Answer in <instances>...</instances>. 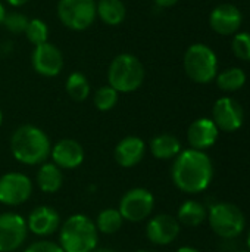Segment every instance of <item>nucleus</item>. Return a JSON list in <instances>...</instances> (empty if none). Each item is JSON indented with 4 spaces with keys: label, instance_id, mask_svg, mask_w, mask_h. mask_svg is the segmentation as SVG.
Returning a JSON list of instances; mask_svg holds the SVG:
<instances>
[{
    "label": "nucleus",
    "instance_id": "obj_29",
    "mask_svg": "<svg viewBox=\"0 0 250 252\" xmlns=\"http://www.w3.org/2000/svg\"><path fill=\"white\" fill-rule=\"evenodd\" d=\"M28 22H29V19L24 13H19V12L6 13L4 19H3V25L12 34H24L25 30H27Z\"/></svg>",
    "mask_w": 250,
    "mask_h": 252
},
{
    "label": "nucleus",
    "instance_id": "obj_12",
    "mask_svg": "<svg viewBox=\"0 0 250 252\" xmlns=\"http://www.w3.org/2000/svg\"><path fill=\"white\" fill-rule=\"evenodd\" d=\"M31 65L34 71L43 77H56L63 68V55L57 46L46 41L34 47Z\"/></svg>",
    "mask_w": 250,
    "mask_h": 252
},
{
    "label": "nucleus",
    "instance_id": "obj_9",
    "mask_svg": "<svg viewBox=\"0 0 250 252\" xmlns=\"http://www.w3.org/2000/svg\"><path fill=\"white\" fill-rule=\"evenodd\" d=\"M32 195V182L28 176L10 171L0 176V204L18 207L27 202Z\"/></svg>",
    "mask_w": 250,
    "mask_h": 252
},
{
    "label": "nucleus",
    "instance_id": "obj_5",
    "mask_svg": "<svg viewBox=\"0 0 250 252\" xmlns=\"http://www.w3.org/2000/svg\"><path fill=\"white\" fill-rule=\"evenodd\" d=\"M187 77L197 84H208L218 74L217 53L205 43H194L187 47L183 59Z\"/></svg>",
    "mask_w": 250,
    "mask_h": 252
},
{
    "label": "nucleus",
    "instance_id": "obj_17",
    "mask_svg": "<svg viewBox=\"0 0 250 252\" xmlns=\"http://www.w3.org/2000/svg\"><path fill=\"white\" fill-rule=\"evenodd\" d=\"M59 226H60V216L55 208L49 205L35 207L27 219L28 230L41 238L53 235L59 229Z\"/></svg>",
    "mask_w": 250,
    "mask_h": 252
},
{
    "label": "nucleus",
    "instance_id": "obj_30",
    "mask_svg": "<svg viewBox=\"0 0 250 252\" xmlns=\"http://www.w3.org/2000/svg\"><path fill=\"white\" fill-rule=\"evenodd\" d=\"M24 252H65L59 244L50 242V241H37L25 248Z\"/></svg>",
    "mask_w": 250,
    "mask_h": 252
},
{
    "label": "nucleus",
    "instance_id": "obj_35",
    "mask_svg": "<svg viewBox=\"0 0 250 252\" xmlns=\"http://www.w3.org/2000/svg\"><path fill=\"white\" fill-rule=\"evenodd\" d=\"M93 252H116L115 250H111V248H102V250H97V251Z\"/></svg>",
    "mask_w": 250,
    "mask_h": 252
},
{
    "label": "nucleus",
    "instance_id": "obj_33",
    "mask_svg": "<svg viewBox=\"0 0 250 252\" xmlns=\"http://www.w3.org/2000/svg\"><path fill=\"white\" fill-rule=\"evenodd\" d=\"M177 252H200L199 250H196V248H193V247H181V248H178Z\"/></svg>",
    "mask_w": 250,
    "mask_h": 252
},
{
    "label": "nucleus",
    "instance_id": "obj_31",
    "mask_svg": "<svg viewBox=\"0 0 250 252\" xmlns=\"http://www.w3.org/2000/svg\"><path fill=\"white\" fill-rule=\"evenodd\" d=\"M158 6H161V7H171V6H174V4H177L180 0H153Z\"/></svg>",
    "mask_w": 250,
    "mask_h": 252
},
{
    "label": "nucleus",
    "instance_id": "obj_1",
    "mask_svg": "<svg viewBox=\"0 0 250 252\" xmlns=\"http://www.w3.org/2000/svg\"><path fill=\"white\" fill-rule=\"evenodd\" d=\"M171 179L175 188L184 193H202L212 183L214 164L206 152L192 148L184 149L174 158Z\"/></svg>",
    "mask_w": 250,
    "mask_h": 252
},
{
    "label": "nucleus",
    "instance_id": "obj_19",
    "mask_svg": "<svg viewBox=\"0 0 250 252\" xmlns=\"http://www.w3.org/2000/svg\"><path fill=\"white\" fill-rule=\"evenodd\" d=\"M150 152L156 159L161 161H168L174 159L180 152H181V142L178 137L169 133L159 134L150 140Z\"/></svg>",
    "mask_w": 250,
    "mask_h": 252
},
{
    "label": "nucleus",
    "instance_id": "obj_34",
    "mask_svg": "<svg viewBox=\"0 0 250 252\" xmlns=\"http://www.w3.org/2000/svg\"><path fill=\"white\" fill-rule=\"evenodd\" d=\"M4 15H6V9L3 6V3L0 1V25L3 24V19H4Z\"/></svg>",
    "mask_w": 250,
    "mask_h": 252
},
{
    "label": "nucleus",
    "instance_id": "obj_15",
    "mask_svg": "<svg viewBox=\"0 0 250 252\" xmlns=\"http://www.w3.org/2000/svg\"><path fill=\"white\" fill-rule=\"evenodd\" d=\"M220 136V130L212 121V118H197L187 130V142L192 149L206 151L212 148Z\"/></svg>",
    "mask_w": 250,
    "mask_h": 252
},
{
    "label": "nucleus",
    "instance_id": "obj_37",
    "mask_svg": "<svg viewBox=\"0 0 250 252\" xmlns=\"http://www.w3.org/2000/svg\"><path fill=\"white\" fill-rule=\"evenodd\" d=\"M3 124V112H1V109H0V126Z\"/></svg>",
    "mask_w": 250,
    "mask_h": 252
},
{
    "label": "nucleus",
    "instance_id": "obj_32",
    "mask_svg": "<svg viewBox=\"0 0 250 252\" xmlns=\"http://www.w3.org/2000/svg\"><path fill=\"white\" fill-rule=\"evenodd\" d=\"M6 1L13 7H19V6H24L25 3H28L29 0H6Z\"/></svg>",
    "mask_w": 250,
    "mask_h": 252
},
{
    "label": "nucleus",
    "instance_id": "obj_24",
    "mask_svg": "<svg viewBox=\"0 0 250 252\" xmlns=\"http://www.w3.org/2000/svg\"><path fill=\"white\" fill-rule=\"evenodd\" d=\"M94 223H96L97 232L105 233V235H113L121 230V227L124 224V219L118 210L106 208L99 213Z\"/></svg>",
    "mask_w": 250,
    "mask_h": 252
},
{
    "label": "nucleus",
    "instance_id": "obj_14",
    "mask_svg": "<svg viewBox=\"0 0 250 252\" xmlns=\"http://www.w3.org/2000/svg\"><path fill=\"white\" fill-rule=\"evenodd\" d=\"M242 22L243 15L240 9L231 3L218 4L209 15V25L220 35H231L239 32Z\"/></svg>",
    "mask_w": 250,
    "mask_h": 252
},
{
    "label": "nucleus",
    "instance_id": "obj_38",
    "mask_svg": "<svg viewBox=\"0 0 250 252\" xmlns=\"http://www.w3.org/2000/svg\"><path fill=\"white\" fill-rule=\"evenodd\" d=\"M136 252H155V251H149V250H140V251H136Z\"/></svg>",
    "mask_w": 250,
    "mask_h": 252
},
{
    "label": "nucleus",
    "instance_id": "obj_6",
    "mask_svg": "<svg viewBox=\"0 0 250 252\" xmlns=\"http://www.w3.org/2000/svg\"><path fill=\"white\" fill-rule=\"evenodd\" d=\"M206 220L212 232L221 239H237L246 227L243 211L231 202H217L211 205Z\"/></svg>",
    "mask_w": 250,
    "mask_h": 252
},
{
    "label": "nucleus",
    "instance_id": "obj_3",
    "mask_svg": "<svg viewBox=\"0 0 250 252\" xmlns=\"http://www.w3.org/2000/svg\"><path fill=\"white\" fill-rule=\"evenodd\" d=\"M97 242L96 223L84 214H74L60 226L59 245L65 252H93L96 251Z\"/></svg>",
    "mask_w": 250,
    "mask_h": 252
},
{
    "label": "nucleus",
    "instance_id": "obj_39",
    "mask_svg": "<svg viewBox=\"0 0 250 252\" xmlns=\"http://www.w3.org/2000/svg\"><path fill=\"white\" fill-rule=\"evenodd\" d=\"M236 252H249V251H236Z\"/></svg>",
    "mask_w": 250,
    "mask_h": 252
},
{
    "label": "nucleus",
    "instance_id": "obj_28",
    "mask_svg": "<svg viewBox=\"0 0 250 252\" xmlns=\"http://www.w3.org/2000/svg\"><path fill=\"white\" fill-rule=\"evenodd\" d=\"M231 50L234 56L243 62H250V32L240 31L236 32L231 40Z\"/></svg>",
    "mask_w": 250,
    "mask_h": 252
},
{
    "label": "nucleus",
    "instance_id": "obj_13",
    "mask_svg": "<svg viewBox=\"0 0 250 252\" xmlns=\"http://www.w3.org/2000/svg\"><path fill=\"white\" fill-rule=\"evenodd\" d=\"M181 230V224L178 220L169 214H158L147 221L146 236L147 239L159 247H165L172 244Z\"/></svg>",
    "mask_w": 250,
    "mask_h": 252
},
{
    "label": "nucleus",
    "instance_id": "obj_22",
    "mask_svg": "<svg viewBox=\"0 0 250 252\" xmlns=\"http://www.w3.org/2000/svg\"><path fill=\"white\" fill-rule=\"evenodd\" d=\"M96 13L106 25H119L124 22L127 9L121 0H99L96 4Z\"/></svg>",
    "mask_w": 250,
    "mask_h": 252
},
{
    "label": "nucleus",
    "instance_id": "obj_26",
    "mask_svg": "<svg viewBox=\"0 0 250 252\" xmlns=\"http://www.w3.org/2000/svg\"><path fill=\"white\" fill-rule=\"evenodd\" d=\"M118 99H119V93L113 87L103 86L94 94V106L102 112H108L116 106Z\"/></svg>",
    "mask_w": 250,
    "mask_h": 252
},
{
    "label": "nucleus",
    "instance_id": "obj_16",
    "mask_svg": "<svg viewBox=\"0 0 250 252\" xmlns=\"http://www.w3.org/2000/svg\"><path fill=\"white\" fill-rule=\"evenodd\" d=\"M50 157L60 170H74L83 164L84 149L74 139H62L52 146Z\"/></svg>",
    "mask_w": 250,
    "mask_h": 252
},
{
    "label": "nucleus",
    "instance_id": "obj_4",
    "mask_svg": "<svg viewBox=\"0 0 250 252\" xmlns=\"http://www.w3.org/2000/svg\"><path fill=\"white\" fill-rule=\"evenodd\" d=\"M144 66L141 61L131 53L115 56L108 69L109 86L118 93H131L140 89L144 81Z\"/></svg>",
    "mask_w": 250,
    "mask_h": 252
},
{
    "label": "nucleus",
    "instance_id": "obj_8",
    "mask_svg": "<svg viewBox=\"0 0 250 252\" xmlns=\"http://www.w3.org/2000/svg\"><path fill=\"white\" fill-rule=\"evenodd\" d=\"M155 210V196L144 188H134L124 193L118 211L124 221L140 223L147 220Z\"/></svg>",
    "mask_w": 250,
    "mask_h": 252
},
{
    "label": "nucleus",
    "instance_id": "obj_27",
    "mask_svg": "<svg viewBox=\"0 0 250 252\" xmlns=\"http://www.w3.org/2000/svg\"><path fill=\"white\" fill-rule=\"evenodd\" d=\"M25 35L31 44L40 46V44L46 43L49 38V27L46 25V22L43 19H38V18L29 19L27 30H25Z\"/></svg>",
    "mask_w": 250,
    "mask_h": 252
},
{
    "label": "nucleus",
    "instance_id": "obj_25",
    "mask_svg": "<svg viewBox=\"0 0 250 252\" xmlns=\"http://www.w3.org/2000/svg\"><path fill=\"white\" fill-rule=\"evenodd\" d=\"M68 96L75 102H83L90 94V83L83 72H72L65 84Z\"/></svg>",
    "mask_w": 250,
    "mask_h": 252
},
{
    "label": "nucleus",
    "instance_id": "obj_18",
    "mask_svg": "<svg viewBox=\"0 0 250 252\" xmlns=\"http://www.w3.org/2000/svg\"><path fill=\"white\" fill-rule=\"evenodd\" d=\"M146 155V143L137 136H127L118 142L113 151V157L118 165L124 168L136 167Z\"/></svg>",
    "mask_w": 250,
    "mask_h": 252
},
{
    "label": "nucleus",
    "instance_id": "obj_20",
    "mask_svg": "<svg viewBox=\"0 0 250 252\" xmlns=\"http://www.w3.org/2000/svg\"><path fill=\"white\" fill-rule=\"evenodd\" d=\"M37 186L44 193H56L63 183L62 170L53 162H43L37 171Z\"/></svg>",
    "mask_w": 250,
    "mask_h": 252
},
{
    "label": "nucleus",
    "instance_id": "obj_36",
    "mask_svg": "<svg viewBox=\"0 0 250 252\" xmlns=\"http://www.w3.org/2000/svg\"><path fill=\"white\" fill-rule=\"evenodd\" d=\"M246 245H248V251L250 252V229L248 232V238H246Z\"/></svg>",
    "mask_w": 250,
    "mask_h": 252
},
{
    "label": "nucleus",
    "instance_id": "obj_21",
    "mask_svg": "<svg viewBox=\"0 0 250 252\" xmlns=\"http://www.w3.org/2000/svg\"><path fill=\"white\" fill-rule=\"evenodd\" d=\"M178 223L186 227H197L208 219V208L194 199H189L178 208L177 217Z\"/></svg>",
    "mask_w": 250,
    "mask_h": 252
},
{
    "label": "nucleus",
    "instance_id": "obj_2",
    "mask_svg": "<svg viewBox=\"0 0 250 252\" xmlns=\"http://www.w3.org/2000/svg\"><path fill=\"white\" fill-rule=\"evenodd\" d=\"M10 151L13 158L24 165H41L50 157L52 143L41 128L24 124L10 137Z\"/></svg>",
    "mask_w": 250,
    "mask_h": 252
},
{
    "label": "nucleus",
    "instance_id": "obj_7",
    "mask_svg": "<svg viewBox=\"0 0 250 252\" xmlns=\"http://www.w3.org/2000/svg\"><path fill=\"white\" fill-rule=\"evenodd\" d=\"M57 16L60 22L74 31L87 30L96 19L94 0H59Z\"/></svg>",
    "mask_w": 250,
    "mask_h": 252
},
{
    "label": "nucleus",
    "instance_id": "obj_10",
    "mask_svg": "<svg viewBox=\"0 0 250 252\" xmlns=\"http://www.w3.org/2000/svg\"><path fill=\"white\" fill-rule=\"evenodd\" d=\"M28 235L27 220L18 213L0 214V252L19 250Z\"/></svg>",
    "mask_w": 250,
    "mask_h": 252
},
{
    "label": "nucleus",
    "instance_id": "obj_11",
    "mask_svg": "<svg viewBox=\"0 0 250 252\" xmlns=\"http://www.w3.org/2000/svg\"><path fill=\"white\" fill-rule=\"evenodd\" d=\"M212 121L220 131L233 133L243 126L245 111L236 99L230 96H222L214 103Z\"/></svg>",
    "mask_w": 250,
    "mask_h": 252
},
{
    "label": "nucleus",
    "instance_id": "obj_23",
    "mask_svg": "<svg viewBox=\"0 0 250 252\" xmlns=\"http://www.w3.org/2000/svg\"><path fill=\"white\" fill-rule=\"evenodd\" d=\"M215 81L220 90L233 93V92L240 90L246 84V72L239 66H231L217 74Z\"/></svg>",
    "mask_w": 250,
    "mask_h": 252
}]
</instances>
